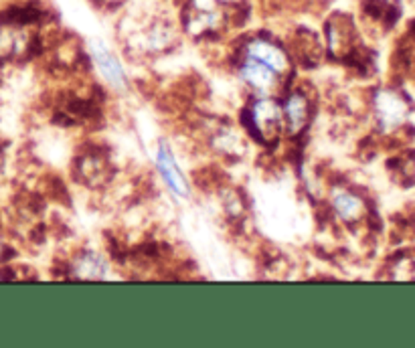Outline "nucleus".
Wrapping results in <instances>:
<instances>
[{
  "label": "nucleus",
  "mask_w": 415,
  "mask_h": 348,
  "mask_svg": "<svg viewBox=\"0 0 415 348\" xmlns=\"http://www.w3.org/2000/svg\"><path fill=\"white\" fill-rule=\"evenodd\" d=\"M243 126L262 144H274L281 138L284 113L276 96H255L251 104L243 109Z\"/></svg>",
  "instance_id": "f257e3e1"
},
{
  "label": "nucleus",
  "mask_w": 415,
  "mask_h": 348,
  "mask_svg": "<svg viewBox=\"0 0 415 348\" xmlns=\"http://www.w3.org/2000/svg\"><path fill=\"white\" fill-rule=\"evenodd\" d=\"M237 55L255 59V61L272 67L276 73L284 75V77H288L292 67H294V59H292V55L288 51V45L279 43L277 39L270 35L245 36L240 43Z\"/></svg>",
  "instance_id": "f03ea898"
},
{
  "label": "nucleus",
  "mask_w": 415,
  "mask_h": 348,
  "mask_svg": "<svg viewBox=\"0 0 415 348\" xmlns=\"http://www.w3.org/2000/svg\"><path fill=\"white\" fill-rule=\"evenodd\" d=\"M237 77L255 96H276L284 89L288 79L272 67L243 55H237Z\"/></svg>",
  "instance_id": "7ed1b4c3"
},
{
  "label": "nucleus",
  "mask_w": 415,
  "mask_h": 348,
  "mask_svg": "<svg viewBox=\"0 0 415 348\" xmlns=\"http://www.w3.org/2000/svg\"><path fill=\"white\" fill-rule=\"evenodd\" d=\"M281 113H284V130L290 136H300L312 120L314 113V102L308 89L294 87L286 94L281 102Z\"/></svg>",
  "instance_id": "20e7f679"
},
{
  "label": "nucleus",
  "mask_w": 415,
  "mask_h": 348,
  "mask_svg": "<svg viewBox=\"0 0 415 348\" xmlns=\"http://www.w3.org/2000/svg\"><path fill=\"white\" fill-rule=\"evenodd\" d=\"M87 55H89L92 63L96 65L98 73L102 75V79L107 83V87H111L114 91H120V94H124L128 89L126 69L109 47H105L102 41H92L87 47Z\"/></svg>",
  "instance_id": "39448f33"
},
{
  "label": "nucleus",
  "mask_w": 415,
  "mask_h": 348,
  "mask_svg": "<svg viewBox=\"0 0 415 348\" xmlns=\"http://www.w3.org/2000/svg\"><path fill=\"white\" fill-rule=\"evenodd\" d=\"M75 180L87 188H104L111 180L109 158L100 150H85L75 158Z\"/></svg>",
  "instance_id": "423d86ee"
},
{
  "label": "nucleus",
  "mask_w": 415,
  "mask_h": 348,
  "mask_svg": "<svg viewBox=\"0 0 415 348\" xmlns=\"http://www.w3.org/2000/svg\"><path fill=\"white\" fill-rule=\"evenodd\" d=\"M154 162H156V171L160 174L162 182L167 184V188L173 193L174 197L187 199L189 193H191L189 178H187V174L182 173L176 156H174L173 148L167 142H158L156 152H154Z\"/></svg>",
  "instance_id": "0eeeda50"
},
{
  "label": "nucleus",
  "mask_w": 415,
  "mask_h": 348,
  "mask_svg": "<svg viewBox=\"0 0 415 348\" xmlns=\"http://www.w3.org/2000/svg\"><path fill=\"white\" fill-rule=\"evenodd\" d=\"M330 209L334 213V217H339V221H343L346 225H357L361 221H367V217L371 213L369 205L365 203V199L361 195H357L354 191H346V188H339L332 193Z\"/></svg>",
  "instance_id": "6e6552de"
},
{
  "label": "nucleus",
  "mask_w": 415,
  "mask_h": 348,
  "mask_svg": "<svg viewBox=\"0 0 415 348\" xmlns=\"http://www.w3.org/2000/svg\"><path fill=\"white\" fill-rule=\"evenodd\" d=\"M67 270L71 272V278L77 279H104L107 278V261L104 255L96 249H79L71 257Z\"/></svg>",
  "instance_id": "1a4fd4ad"
},
{
  "label": "nucleus",
  "mask_w": 415,
  "mask_h": 348,
  "mask_svg": "<svg viewBox=\"0 0 415 348\" xmlns=\"http://www.w3.org/2000/svg\"><path fill=\"white\" fill-rule=\"evenodd\" d=\"M387 168L399 184H403V188H409V184L415 182V152H405L391 158L387 162Z\"/></svg>",
  "instance_id": "9d476101"
},
{
  "label": "nucleus",
  "mask_w": 415,
  "mask_h": 348,
  "mask_svg": "<svg viewBox=\"0 0 415 348\" xmlns=\"http://www.w3.org/2000/svg\"><path fill=\"white\" fill-rule=\"evenodd\" d=\"M375 109L379 111L383 124L387 122H399L403 118V111H405V104L393 94V91H383L377 96L375 100Z\"/></svg>",
  "instance_id": "9b49d317"
},
{
  "label": "nucleus",
  "mask_w": 415,
  "mask_h": 348,
  "mask_svg": "<svg viewBox=\"0 0 415 348\" xmlns=\"http://www.w3.org/2000/svg\"><path fill=\"white\" fill-rule=\"evenodd\" d=\"M407 36H409V41L415 43V19H412L409 25H407Z\"/></svg>",
  "instance_id": "f8f14e48"
},
{
  "label": "nucleus",
  "mask_w": 415,
  "mask_h": 348,
  "mask_svg": "<svg viewBox=\"0 0 415 348\" xmlns=\"http://www.w3.org/2000/svg\"><path fill=\"white\" fill-rule=\"evenodd\" d=\"M2 253H4V241H2V237H0V257H2Z\"/></svg>",
  "instance_id": "ddd939ff"
}]
</instances>
